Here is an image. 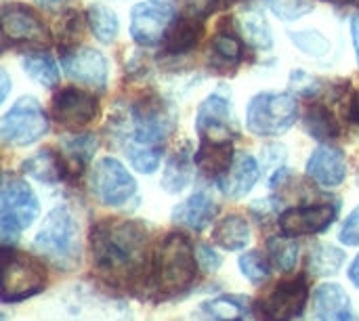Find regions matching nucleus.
<instances>
[{
	"label": "nucleus",
	"instance_id": "nucleus-19",
	"mask_svg": "<svg viewBox=\"0 0 359 321\" xmlns=\"http://www.w3.org/2000/svg\"><path fill=\"white\" fill-rule=\"evenodd\" d=\"M217 214L219 206L215 204V200L208 193L200 191L189 196L183 204H179L172 210V223L191 231H204L217 219Z\"/></svg>",
	"mask_w": 359,
	"mask_h": 321
},
{
	"label": "nucleus",
	"instance_id": "nucleus-5",
	"mask_svg": "<svg viewBox=\"0 0 359 321\" xmlns=\"http://www.w3.org/2000/svg\"><path fill=\"white\" fill-rule=\"evenodd\" d=\"M38 212L40 204L32 187L15 175H4L0 191V229L4 246H8L13 238H19V233L36 221Z\"/></svg>",
	"mask_w": 359,
	"mask_h": 321
},
{
	"label": "nucleus",
	"instance_id": "nucleus-11",
	"mask_svg": "<svg viewBox=\"0 0 359 321\" xmlns=\"http://www.w3.org/2000/svg\"><path fill=\"white\" fill-rule=\"evenodd\" d=\"M307 282L303 275L280 282L267 296L259 303V315L263 321L297 320L307 303Z\"/></svg>",
	"mask_w": 359,
	"mask_h": 321
},
{
	"label": "nucleus",
	"instance_id": "nucleus-21",
	"mask_svg": "<svg viewBox=\"0 0 359 321\" xmlns=\"http://www.w3.org/2000/svg\"><path fill=\"white\" fill-rule=\"evenodd\" d=\"M236 160V151L231 141H208L202 139L200 151L196 156V164L208 179H221L229 172L231 164Z\"/></svg>",
	"mask_w": 359,
	"mask_h": 321
},
{
	"label": "nucleus",
	"instance_id": "nucleus-22",
	"mask_svg": "<svg viewBox=\"0 0 359 321\" xmlns=\"http://www.w3.org/2000/svg\"><path fill=\"white\" fill-rule=\"evenodd\" d=\"M97 151V137L95 135H74L61 139V162L65 177H78L90 162Z\"/></svg>",
	"mask_w": 359,
	"mask_h": 321
},
{
	"label": "nucleus",
	"instance_id": "nucleus-28",
	"mask_svg": "<svg viewBox=\"0 0 359 321\" xmlns=\"http://www.w3.org/2000/svg\"><path fill=\"white\" fill-rule=\"evenodd\" d=\"M23 172L42 181V183H57L65 177L61 158L55 156L50 149H42L36 156L27 158L23 162Z\"/></svg>",
	"mask_w": 359,
	"mask_h": 321
},
{
	"label": "nucleus",
	"instance_id": "nucleus-40",
	"mask_svg": "<svg viewBox=\"0 0 359 321\" xmlns=\"http://www.w3.org/2000/svg\"><path fill=\"white\" fill-rule=\"evenodd\" d=\"M351 36H353V46H355V53H358L359 61V13L351 17Z\"/></svg>",
	"mask_w": 359,
	"mask_h": 321
},
{
	"label": "nucleus",
	"instance_id": "nucleus-43",
	"mask_svg": "<svg viewBox=\"0 0 359 321\" xmlns=\"http://www.w3.org/2000/svg\"><path fill=\"white\" fill-rule=\"evenodd\" d=\"M231 4H233V0H208V6L210 8H227Z\"/></svg>",
	"mask_w": 359,
	"mask_h": 321
},
{
	"label": "nucleus",
	"instance_id": "nucleus-30",
	"mask_svg": "<svg viewBox=\"0 0 359 321\" xmlns=\"http://www.w3.org/2000/svg\"><path fill=\"white\" fill-rule=\"evenodd\" d=\"M23 69L32 80L40 82L46 88H50L59 82V67H57L55 59L46 53L25 55L23 57Z\"/></svg>",
	"mask_w": 359,
	"mask_h": 321
},
{
	"label": "nucleus",
	"instance_id": "nucleus-46",
	"mask_svg": "<svg viewBox=\"0 0 359 321\" xmlns=\"http://www.w3.org/2000/svg\"><path fill=\"white\" fill-rule=\"evenodd\" d=\"M358 185H359V175H358Z\"/></svg>",
	"mask_w": 359,
	"mask_h": 321
},
{
	"label": "nucleus",
	"instance_id": "nucleus-31",
	"mask_svg": "<svg viewBox=\"0 0 359 321\" xmlns=\"http://www.w3.org/2000/svg\"><path fill=\"white\" fill-rule=\"evenodd\" d=\"M240 27H242V34L244 38L257 46V48H271L273 44V36H271V29L265 21V17L257 11H248V13H242L240 15Z\"/></svg>",
	"mask_w": 359,
	"mask_h": 321
},
{
	"label": "nucleus",
	"instance_id": "nucleus-26",
	"mask_svg": "<svg viewBox=\"0 0 359 321\" xmlns=\"http://www.w3.org/2000/svg\"><path fill=\"white\" fill-rule=\"evenodd\" d=\"M212 238L221 248L229 252H240L250 244V223L240 214H229L219 221Z\"/></svg>",
	"mask_w": 359,
	"mask_h": 321
},
{
	"label": "nucleus",
	"instance_id": "nucleus-36",
	"mask_svg": "<svg viewBox=\"0 0 359 321\" xmlns=\"http://www.w3.org/2000/svg\"><path fill=\"white\" fill-rule=\"evenodd\" d=\"M290 38L301 50H305V53H309L313 57H322V55H326L330 50V42L326 40V36H322L320 32H313V29L292 32Z\"/></svg>",
	"mask_w": 359,
	"mask_h": 321
},
{
	"label": "nucleus",
	"instance_id": "nucleus-44",
	"mask_svg": "<svg viewBox=\"0 0 359 321\" xmlns=\"http://www.w3.org/2000/svg\"><path fill=\"white\" fill-rule=\"evenodd\" d=\"M351 116H353V120H358V122H359V93H358V95H355V99H353Z\"/></svg>",
	"mask_w": 359,
	"mask_h": 321
},
{
	"label": "nucleus",
	"instance_id": "nucleus-17",
	"mask_svg": "<svg viewBox=\"0 0 359 321\" xmlns=\"http://www.w3.org/2000/svg\"><path fill=\"white\" fill-rule=\"evenodd\" d=\"M307 177L324 187H339L347 177V162L339 147L318 145L307 162Z\"/></svg>",
	"mask_w": 359,
	"mask_h": 321
},
{
	"label": "nucleus",
	"instance_id": "nucleus-35",
	"mask_svg": "<svg viewBox=\"0 0 359 321\" xmlns=\"http://www.w3.org/2000/svg\"><path fill=\"white\" fill-rule=\"evenodd\" d=\"M269 259L267 257H263L261 252H257V250H252V252H246V254H242V259H240V271H242V275L250 282V284H255V286H259V284H263L265 280H269Z\"/></svg>",
	"mask_w": 359,
	"mask_h": 321
},
{
	"label": "nucleus",
	"instance_id": "nucleus-4",
	"mask_svg": "<svg viewBox=\"0 0 359 321\" xmlns=\"http://www.w3.org/2000/svg\"><path fill=\"white\" fill-rule=\"evenodd\" d=\"M34 252L59 271H74L82 259V238L74 212L57 206L34 238Z\"/></svg>",
	"mask_w": 359,
	"mask_h": 321
},
{
	"label": "nucleus",
	"instance_id": "nucleus-39",
	"mask_svg": "<svg viewBox=\"0 0 359 321\" xmlns=\"http://www.w3.org/2000/svg\"><path fill=\"white\" fill-rule=\"evenodd\" d=\"M196 259H198V265L204 269V271H217L221 265H223V259L206 244H200L196 248Z\"/></svg>",
	"mask_w": 359,
	"mask_h": 321
},
{
	"label": "nucleus",
	"instance_id": "nucleus-14",
	"mask_svg": "<svg viewBox=\"0 0 359 321\" xmlns=\"http://www.w3.org/2000/svg\"><path fill=\"white\" fill-rule=\"evenodd\" d=\"M198 132L208 141H231L236 137L231 103L225 95H210L198 109Z\"/></svg>",
	"mask_w": 359,
	"mask_h": 321
},
{
	"label": "nucleus",
	"instance_id": "nucleus-41",
	"mask_svg": "<svg viewBox=\"0 0 359 321\" xmlns=\"http://www.w3.org/2000/svg\"><path fill=\"white\" fill-rule=\"evenodd\" d=\"M349 280L355 288H359V254L353 259V263L349 267Z\"/></svg>",
	"mask_w": 359,
	"mask_h": 321
},
{
	"label": "nucleus",
	"instance_id": "nucleus-7",
	"mask_svg": "<svg viewBox=\"0 0 359 321\" xmlns=\"http://www.w3.org/2000/svg\"><path fill=\"white\" fill-rule=\"evenodd\" d=\"M46 288V269L32 257L4 246L2 303H21Z\"/></svg>",
	"mask_w": 359,
	"mask_h": 321
},
{
	"label": "nucleus",
	"instance_id": "nucleus-27",
	"mask_svg": "<svg viewBox=\"0 0 359 321\" xmlns=\"http://www.w3.org/2000/svg\"><path fill=\"white\" fill-rule=\"evenodd\" d=\"M345 265V252L337 246L320 244L307 254V271L316 278H332Z\"/></svg>",
	"mask_w": 359,
	"mask_h": 321
},
{
	"label": "nucleus",
	"instance_id": "nucleus-18",
	"mask_svg": "<svg viewBox=\"0 0 359 321\" xmlns=\"http://www.w3.org/2000/svg\"><path fill=\"white\" fill-rule=\"evenodd\" d=\"M313 309L320 321H359L349 294L339 284H322L313 292Z\"/></svg>",
	"mask_w": 359,
	"mask_h": 321
},
{
	"label": "nucleus",
	"instance_id": "nucleus-10",
	"mask_svg": "<svg viewBox=\"0 0 359 321\" xmlns=\"http://www.w3.org/2000/svg\"><path fill=\"white\" fill-rule=\"evenodd\" d=\"M90 191L101 204L122 208L137 196V181L118 160L101 158L90 175Z\"/></svg>",
	"mask_w": 359,
	"mask_h": 321
},
{
	"label": "nucleus",
	"instance_id": "nucleus-1",
	"mask_svg": "<svg viewBox=\"0 0 359 321\" xmlns=\"http://www.w3.org/2000/svg\"><path fill=\"white\" fill-rule=\"evenodd\" d=\"M93 261L114 282H133L149 269V233L143 223L105 219L90 233Z\"/></svg>",
	"mask_w": 359,
	"mask_h": 321
},
{
	"label": "nucleus",
	"instance_id": "nucleus-23",
	"mask_svg": "<svg viewBox=\"0 0 359 321\" xmlns=\"http://www.w3.org/2000/svg\"><path fill=\"white\" fill-rule=\"evenodd\" d=\"M200 315L206 321H248L250 299L242 294H223L202 303Z\"/></svg>",
	"mask_w": 359,
	"mask_h": 321
},
{
	"label": "nucleus",
	"instance_id": "nucleus-32",
	"mask_svg": "<svg viewBox=\"0 0 359 321\" xmlns=\"http://www.w3.org/2000/svg\"><path fill=\"white\" fill-rule=\"evenodd\" d=\"M86 19H88V25H90L93 34L101 42H111L118 36L120 21H118V15L111 8L101 6V4H93L88 8V13H86Z\"/></svg>",
	"mask_w": 359,
	"mask_h": 321
},
{
	"label": "nucleus",
	"instance_id": "nucleus-3",
	"mask_svg": "<svg viewBox=\"0 0 359 321\" xmlns=\"http://www.w3.org/2000/svg\"><path fill=\"white\" fill-rule=\"evenodd\" d=\"M198 273V259L183 233H170L162 240L149 261L147 282L154 292L172 296L185 292Z\"/></svg>",
	"mask_w": 359,
	"mask_h": 321
},
{
	"label": "nucleus",
	"instance_id": "nucleus-24",
	"mask_svg": "<svg viewBox=\"0 0 359 321\" xmlns=\"http://www.w3.org/2000/svg\"><path fill=\"white\" fill-rule=\"evenodd\" d=\"M202 17H198V15H187V17H183V19H177L175 21V25L168 29V34H166V38H164V42H166V53H170V55H183V53H189L196 44H198V40H200V36H202V21H200Z\"/></svg>",
	"mask_w": 359,
	"mask_h": 321
},
{
	"label": "nucleus",
	"instance_id": "nucleus-9",
	"mask_svg": "<svg viewBox=\"0 0 359 321\" xmlns=\"http://www.w3.org/2000/svg\"><path fill=\"white\" fill-rule=\"evenodd\" d=\"M48 130V118L34 97H21L0 120V137L6 145L25 147Z\"/></svg>",
	"mask_w": 359,
	"mask_h": 321
},
{
	"label": "nucleus",
	"instance_id": "nucleus-34",
	"mask_svg": "<svg viewBox=\"0 0 359 321\" xmlns=\"http://www.w3.org/2000/svg\"><path fill=\"white\" fill-rule=\"evenodd\" d=\"M212 57L221 63V65H227V67H233L238 65V61L242 59V40L236 38L233 34H219L215 36L212 40Z\"/></svg>",
	"mask_w": 359,
	"mask_h": 321
},
{
	"label": "nucleus",
	"instance_id": "nucleus-42",
	"mask_svg": "<svg viewBox=\"0 0 359 321\" xmlns=\"http://www.w3.org/2000/svg\"><path fill=\"white\" fill-rule=\"evenodd\" d=\"M0 78H2V95H0V101H4V99H6V95H8L11 82H8V74H6L4 69L0 71Z\"/></svg>",
	"mask_w": 359,
	"mask_h": 321
},
{
	"label": "nucleus",
	"instance_id": "nucleus-45",
	"mask_svg": "<svg viewBox=\"0 0 359 321\" xmlns=\"http://www.w3.org/2000/svg\"><path fill=\"white\" fill-rule=\"evenodd\" d=\"M330 2H339V4H345V2H351V0H330Z\"/></svg>",
	"mask_w": 359,
	"mask_h": 321
},
{
	"label": "nucleus",
	"instance_id": "nucleus-29",
	"mask_svg": "<svg viewBox=\"0 0 359 321\" xmlns=\"http://www.w3.org/2000/svg\"><path fill=\"white\" fill-rule=\"evenodd\" d=\"M269 265L280 273H290L299 263V244L288 238H271L267 242Z\"/></svg>",
	"mask_w": 359,
	"mask_h": 321
},
{
	"label": "nucleus",
	"instance_id": "nucleus-38",
	"mask_svg": "<svg viewBox=\"0 0 359 321\" xmlns=\"http://www.w3.org/2000/svg\"><path fill=\"white\" fill-rule=\"evenodd\" d=\"M339 240L345 246H359V206L347 217V221L343 223Z\"/></svg>",
	"mask_w": 359,
	"mask_h": 321
},
{
	"label": "nucleus",
	"instance_id": "nucleus-20",
	"mask_svg": "<svg viewBox=\"0 0 359 321\" xmlns=\"http://www.w3.org/2000/svg\"><path fill=\"white\" fill-rule=\"evenodd\" d=\"M259 177H261L259 162L250 153H238L231 168H229V172L225 177H221L217 183H219V187H221V191L225 196L244 198L248 191H252Z\"/></svg>",
	"mask_w": 359,
	"mask_h": 321
},
{
	"label": "nucleus",
	"instance_id": "nucleus-6",
	"mask_svg": "<svg viewBox=\"0 0 359 321\" xmlns=\"http://www.w3.org/2000/svg\"><path fill=\"white\" fill-rule=\"evenodd\" d=\"M299 116V103L290 93H261L248 103L246 122L255 135L278 137L292 128Z\"/></svg>",
	"mask_w": 359,
	"mask_h": 321
},
{
	"label": "nucleus",
	"instance_id": "nucleus-8",
	"mask_svg": "<svg viewBox=\"0 0 359 321\" xmlns=\"http://www.w3.org/2000/svg\"><path fill=\"white\" fill-rule=\"evenodd\" d=\"M185 0H145L130 13V34L137 44L154 46L166 38L168 29L179 19Z\"/></svg>",
	"mask_w": 359,
	"mask_h": 321
},
{
	"label": "nucleus",
	"instance_id": "nucleus-15",
	"mask_svg": "<svg viewBox=\"0 0 359 321\" xmlns=\"http://www.w3.org/2000/svg\"><path fill=\"white\" fill-rule=\"evenodd\" d=\"M339 217V208L332 204H318V206H297L288 208L280 217V227L286 235H311L326 231Z\"/></svg>",
	"mask_w": 359,
	"mask_h": 321
},
{
	"label": "nucleus",
	"instance_id": "nucleus-25",
	"mask_svg": "<svg viewBox=\"0 0 359 321\" xmlns=\"http://www.w3.org/2000/svg\"><path fill=\"white\" fill-rule=\"evenodd\" d=\"M191 179H194V160H191V149L185 143L168 158L162 177V187L170 193H179L191 183Z\"/></svg>",
	"mask_w": 359,
	"mask_h": 321
},
{
	"label": "nucleus",
	"instance_id": "nucleus-16",
	"mask_svg": "<svg viewBox=\"0 0 359 321\" xmlns=\"http://www.w3.org/2000/svg\"><path fill=\"white\" fill-rule=\"evenodd\" d=\"M61 59H63L65 71L72 78L93 88H105L109 67H107V59L99 50L88 48V46H74L67 50L63 48Z\"/></svg>",
	"mask_w": 359,
	"mask_h": 321
},
{
	"label": "nucleus",
	"instance_id": "nucleus-2",
	"mask_svg": "<svg viewBox=\"0 0 359 321\" xmlns=\"http://www.w3.org/2000/svg\"><path fill=\"white\" fill-rule=\"evenodd\" d=\"M172 130V118L164 103L147 99L137 103L130 114V132L124 141V153L135 170L151 175L164 156V141Z\"/></svg>",
	"mask_w": 359,
	"mask_h": 321
},
{
	"label": "nucleus",
	"instance_id": "nucleus-37",
	"mask_svg": "<svg viewBox=\"0 0 359 321\" xmlns=\"http://www.w3.org/2000/svg\"><path fill=\"white\" fill-rule=\"evenodd\" d=\"M280 19H299L313 11L311 0H267Z\"/></svg>",
	"mask_w": 359,
	"mask_h": 321
},
{
	"label": "nucleus",
	"instance_id": "nucleus-13",
	"mask_svg": "<svg viewBox=\"0 0 359 321\" xmlns=\"http://www.w3.org/2000/svg\"><path fill=\"white\" fill-rule=\"evenodd\" d=\"M97 111H99L97 97H93L86 90H80V88L59 90L50 105V114H53L55 122H59L67 128H80V126L93 122Z\"/></svg>",
	"mask_w": 359,
	"mask_h": 321
},
{
	"label": "nucleus",
	"instance_id": "nucleus-33",
	"mask_svg": "<svg viewBox=\"0 0 359 321\" xmlns=\"http://www.w3.org/2000/svg\"><path fill=\"white\" fill-rule=\"evenodd\" d=\"M305 128H307L318 141H330V139H334V137L339 135V126H337L334 116H332L326 107H322V105L313 107V109L307 114V118H305Z\"/></svg>",
	"mask_w": 359,
	"mask_h": 321
},
{
	"label": "nucleus",
	"instance_id": "nucleus-12",
	"mask_svg": "<svg viewBox=\"0 0 359 321\" xmlns=\"http://www.w3.org/2000/svg\"><path fill=\"white\" fill-rule=\"evenodd\" d=\"M2 34L13 42H36L48 44L50 32L38 13L25 4H6L2 8Z\"/></svg>",
	"mask_w": 359,
	"mask_h": 321
}]
</instances>
